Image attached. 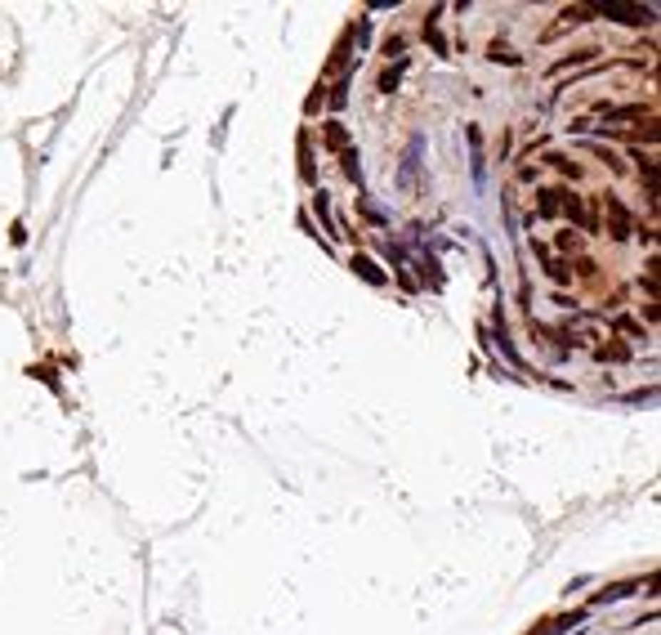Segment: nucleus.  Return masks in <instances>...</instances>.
<instances>
[{
    "instance_id": "f257e3e1",
    "label": "nucleus",
    "mask_w": 661,
    "mask_h": 635,
    "mask_svg": "<svg viewBox=\"0 0 661 635\" xmlns=\"http://www.w3.org/2000/svg\"><path fill=\"white\" fill-rule=\"evenodd\" d=\"M595 14H603V19H613V23H630V27L652 23V9L648 5H599Z\"/></svg>"
},
{
    "instance_id": "f03ea898",
    "label": "nucleus",
    "mask_w": 661,
    "mask_h": 635,
    "mask_svg": "<svg viewBox=\"0 0 661 635\" xmlns=\"http://www.w3.org/2000/svg\"><path fill=\"white\" fill-rule=\"evenodd\" d=\"M532 250H536V260H540V269H545V278H554V282H572V264H568L563 255H554L545 242H532Z\"/></svg>"
},
{
    "instance_id": "7ed1b4c3",
    "label": "nucleus",
    "mask_w": 661,
    "mask_h": 635,
    "mask_svg": "<svg viewBox=\"0 0 661 635\" xmlns=\"http://www.w3.org/2000/svg\"><path fill=\"white\" fill-rule=\"evenodd\" d=\"M608 215H613V238H630V228H635V215L625 210L617 197H608Z\"/></svg>"
},
{
    "instance_id": "20e7f679",
    "label": "nucleus",
    "mask_w": 661,
    "mask_h": 635,
    "mask_svg": "<svg viewBox=\"0 0 661 635\" xmlns=\"http://www.w3.org/2000/svg\"><path fill=\"white\" fill-rule=\"evenodd\" d=\"M322 139H327L331 148H340V153H349V130H344L340 121H327V126H322Z\"/></svg>"
},
{
    "instance_id": "39448f33",
    "label": "nucleus",
    "mask_w": 661,
    "mask_h": 635,
    "mask_svg": "<svg viewBox=\"0 0 661 635\" xmlns=\"http://www.w3.org/2000/svg\"><path fill=\"white\" fill-rule=\"evenodd\" d=\"M353 269H358V273H362L367 282H376V287H380V282H384V273H380V269H376V264H371L367 255H353Z\"/></svg>"
},
{
    "instance_id": "423d86ee",
    "label": "nucleus",
    "mask_w": 661,
    "mask_h": 635,
    "mask_svg": "<svg viewBox=\"0 0 661 635\" xmlns=\"http://www.w3.org/2000/svg\"><path fill=\"white\" fill-rule=\"evenodd\" d=\"M398 81H402V68H389L384 76H380V90L389 94V90H398Z\"/></svg>"
},
{
    "instance_id": "0eeeda50",
    "label": "nucleus",
    "mask_w": 661,
    "mask_h": 635,
    "mask_svg": "<svg viewBox=\"0 0 661 635\" xmlns=\"http://www.w3.org/2000/svg\"><path fill=\"white\" fill-rule=\"evenodd\" d=\"M402 49H406L402 36H389V41H384V54H389V59H402Z\"/></svg>"
},
{
    "instance_id": "6e6552de",
    "label": "nucleus",
    "mask_w": 661,
    "mask_h": 635,
    "mask_svg": "<svg viewBox=\"0 0 661 635\" xmlns=\"http://www.w3.org/2000/svg\"><path fill=\"white\" fill-rule=\"evenodd\" d=\"M491 59H505V63H518V54H510V45H501V41L491 45Z\"/></svg>"
}]
</instances>
